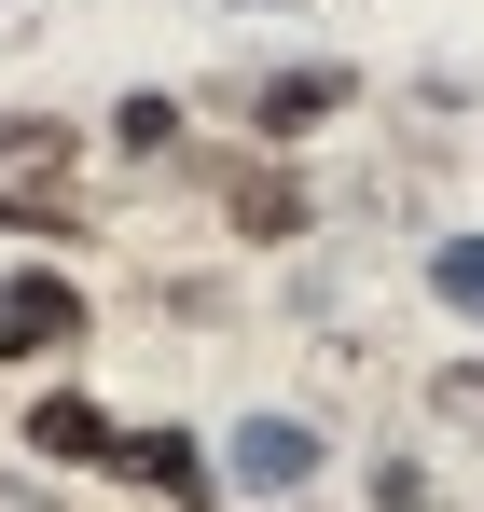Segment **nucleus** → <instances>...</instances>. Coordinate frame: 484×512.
Returning <instances> with one entry per match:
<instances>
[{"label": "nucleus", "mask_w": 484, "mask_h": 512, "mask_svg": "<svg viewBox=\"0 0 484 512\" xmlns=\"http://www.w3.org/2000/svg\"><path fill=\"white\" fill-rule=\"evenodd\" d=\"M180 180H208V194H222V222H236L249 250H291V236L319 222V180L277 167V153H194Z\"/></svg>", "instance_id": "1"}, {"label": "nucleus", "mask_w": 484, "mask_h": 512, "mask_svg": "<svg viewBox=\"0 0 484 512\" xmlns=\"http://www.w3.org/2000/svg\"><path fill=\"white\" fill-rule=\"evenodd\" d=\"M97 333V291L83 277H56V263H14L0 277V360L28 374V360H70V346Z\"/></svg>", "instance_id": "2"}, {"label": "nucleus", "mask_w": 484, "mask_h": 512, "mask_svg": "<svg viewBox=\"0 0 484 512\" xmlns=\"http://www.w3.org/2000/svg\"><path fill=\"white\" fill-rule=\"evenodd\" d=\"M222 111L249 139H319V125L360 111V70H249V84H222Z\"/></svg>", "instance_id": "3"}, {"label": "nucleus", "mask_w": 484, "mask_h": 512, "mask_svg": "<svg viewBox=\"0 0 484 512\" xmlns=\"http://www.w3.org/2000/svg\"><path fill=\"white\" fill-rule=\"evenodd\" d=\"M111 443H125V416H111L97 388H70V374L28 402V457H42V471H111Z\"/></svg>", "instance_id": "4"}, {"label": "nucleus", "mask_w": 484, "mask_h": 512, "mask_svg": "<svg viewBox=\"0 0 484 512\" xmlns=\"http://www.w3.org/2000/svg\"><path fill=\"white\" fill-rule=\"evenodd\" d=\"M111 485H139V499H166V512H222V471H208L180 429H125V443H111Z\"/></svg>", "instance_id": "5"}, {"label": "nucleus", "mask_w": 484, "mask_h": 512, "mask_svg": "<svg viewBox=\"0 0 484 512\" xmlns=\"http://www.w3.org/2000/svg\"><path fill=\"white\" fill-rule=\"evenodd\" d=\"M305 471H319V429H305V416H249L236 429V485H249V499H291Z\"/></svg>", "instance_id": "6"}, {"label": "nucleus", "mask_w": 484, "mask_h": 512, "mask_svg": "<svg viewBox=\"0 0 484 512\" xmlns=\"http://www.w3.org/2000/svg\"><path fill=\"white\" fill-rule=\"evenodd\" d=\"M70 167H83L70 111H0V194H14V180H70Z\"/></svg>", "instance_id": "7"}, {"label": "nucleus", "mask_w": 484, "mask_h": 512, "mask_svg": "<svg viewBox=\"0 0 484 512\" xmlns=\"http://www.w3.org/2000/svg\"><path fill=\"white\" fill-rule=\"evenodd\" d=\"M83 222H97L83 180H14V194H0V236H83Z\"/></svg>", "instance_id": "8"}, {"label": "nucleus", "mask_w": 484, "mask_h": 512, "mask_svg": "<svg viewBox=\"0 0 484 512\" xmlns=\"http://www.w3.org/2000/svg\"><path fill=\"white\" fill-rule=\"evenodd\" d=\"M111 139H125L139 167H153V153H180V97H125V111H111Z\"/></svg>", "instance_id": "9"}, {"label": "nucleus", "mask_w": 484, "mask_h": 512, "mask_svg": "<svg viewBox=\"0 0 484 512\" xmlns=\"http://www.w3.org/2000/svg\"><path fill=\"white\" fill-rule=\"evenodd\" d=\"M429 291H443V305H484V236H457V250H429Z\"/></svg>", "instance_id": "10"}, {"label": "nucleus", "mask_w": 484, "mask_h": 512, "mask_svg": "<svg viewBox=\"0 0 484 512\" xmlns=\"http://www.w3.org/2000/svg\"><path fill=\"white\" fill-rule=\"evenodd\" d=\"M443 402H457V416H484V360H471V374H443Z\"/></svg>", "instance_id": "11"}]
</instances>
